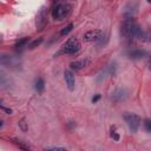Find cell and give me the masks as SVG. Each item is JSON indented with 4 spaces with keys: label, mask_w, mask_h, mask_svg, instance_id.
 <instances>
[{
    "label": "cell",
    "mask_w": 151,
    "mask_h": 151,
    "mask_svg": "<svg viewBox=\"0 0 151 151\" xmlns=\"http://www.w3.org/2000/svg\"><path fill=\"white\" fill-rule=\"evenodd\" d=\"M142 32L140 26L133 19H125L120 27V33L125 38H138L139 33Z\"/></svg>",
    "instance_id": "cell-1"
},
{
    "label": "cell",
    "mask_w": 151,
    "mask_h": 151,
    "mask_svg": "<svg viewBox=\"0 0 151 151\" xmlns=\"http://www.w3.org/2000/svg\"><path fill=\"white\" fill-rule=\"evenodd\" d=\"M124 119H125V122H126V124H127V126H129L131 132L134 133V132L138 131L139 125L142 123V119H140V117L138 114L132 113V112H125L124 113Z\"/></svg>",
    "instance_id": "cell-2"
},
{
    "label": "cell",
    "mask_w": 151,
    "mask_h": 151,
    "mask_svg": "<svg viewBox=\"0 0 151 151\" xmlns=\"http://www.w3.org/2000/svg\"><path fill=\"white\" fill-rule=\"evenodd\" d=\"M80 50V42L77 38H70L61 47V53L64 54H76Z\"/></svg>",
    "instance_id": "cell-3"
},
{
    "label": "cell",
    "mask_w": 151,
    "mask_h": 151,
    "mask_svg": "<svg viewBox=\"0 0 151 151\" xmlns=\"http://www.w3.org/2000/svg\"><path fill=\"white\" fill-rule=\"evenodd\" d=\"M139 9V4L136 0H131L123 7V17L125 19H133Z\"/></svg>",
    "instance_id": "cell-4"
},
{
    "label": "cell",
    "mask_w": 151,
    "mask_h": 151,
    "mask_svg": "<svg viewBox=\"0 0 151 151\" xmlns=\"http://www.w3.org/2000/svg\"><path fill=\"white\" fill-rule=\"evenodd\" d=\"M71 6L67 4H59L57 5L53 11H52V17L54 20H63L64 18H66L70 13Z\"/></svg>",
    "instance_id": "cell-5"
},
{
    "label": "cell",
    "mask_w": 151,
    "mask_h": 151,
    "mask_svg": "<svg viewBox=\"0 0 151 151\" xmlns=\"http://www.w3.org/2000/svg\"><path fill=\"white\" fill-rule=\"evenodd\" d=\"M35 25H37V29L38 31H42L46 25H47V15H46V7H41L37 14V19H35Z\"/></svg>",
    "instance_id": "cell-6"
},
{
    "label": "cell",
    "mask_w": 151,
    "mask_h": 151,
    "mask_svg": "<svg viewBox=\"0 0 151 151\" xmlns=\"http://www.w3.org/2000/svg\"><path fill=\"white\" fill-rule=\"evenodd\" d=\"M104 33L100 29H92L84 34V40L87 42H98L103 38Z\"/></svg>",
    "instance_id": "cell-7"
},
{
    "label": "cell",
    "mask_w": 151,
    "mask_h": 151,
    "mask_svg": "<svg viewBox=\"0 0 151 151\" xmlns=\"http://www.w3.org/2000/svg\"><path fill=\"white\" fill-rule=\"evenodd\" d=\"M127 96H129V92H127L126 88H124V87H118V88H116V90L111 93V99H112L113 101H116V103H119V101L125 100V99L127 98Z\"/></svg>",
    "instance_id": "cell-8"
},
{
    "label": "cell",
    "mask_w": 151,
    "mask_h": 151,
    "mask_svg": "<svg viewBox=\"0 0 151 151\" xmlns=\"http://www.w3.org/2000/svg\"><path fill=\"white\" fill-rule=\"evenodd\" d=\"M0 63H1V65L6 66V67H12V68L14 66H18V60L14 57L8 55V54H1Z\"/></svg>",
    "instance_id": "cell-9"
},
{
    "label": "cell",
    "mask_w": 151,
    "mask_h": 151,
    "mask_svg": "<svg viewBox=\"0 0 151 151\" xmlns=\"http://www.w3.org/2000/svg\"><path fill=\"white\" fill-rule=\"evenodd\" d=\"M64 78H65V81H66V86L70 91H73L74 87H76V78L72 73V71L70 70H66L64 72Z\"/></svg>",
    "instance_id": "cell-10"
},
{
    "label": "cell",
    "mask_w": 151,
    "mask_h": 151,
    "mask_svg": "<svg viewBox=\"0 0 151 151\" xmlns=\"http://www.w3.org/2000/svg\"><path fill=\"white\" fill-rule=\"evenodd\" d=\"M129 58L132 59V60H139V59H143L144 57L147 55V52L145 50H142V48H136V50H132L127 53Z\"/></svg>",
    "instance_id": "cell-11"
},
{
    "label": "cell",
    "mask_w": 151,
    "mask_h": 151,
    "mask_svg": "<svg viewBox=\"0 0 151 151\" xmlns=\"http://www.w3.org/2000/svg\"><path fill=\"white\" fill-rule=\"evenodd\" d=\"M87 63H88V60H86V59H80V60H76V61H72V63L70 64V67H71L72 70L79 71V70L84 68V67H85V66L87 65Z\"/></svg>",
    "instance_id": "cell-12"
},
{
    "label": "cell",
    "mask_w": 151,
    "mask_h": 151,
    "mask_svg": "<svg viewBox=\"0 0 151 151\" xmlns=\"http://www.w3.org/2000/svg\"><path fill=\"white\" fill-rule=\"evenodd\" d=\"M28 42H29V37H25V38L19 39V40L15 42L14 47H15V50H17V51H22L25 47H27Z\"/></svg>",
    "instance_id": "cell-13"
},
{
    "label": "cell",
    "mask_w": 151,
    "mask_h": 151,
    "mask_svg": "<svg viewBox=\"0 0 151 151\" xmlns=\"http://www.w3.org/2000/svg\"><path fill=\"white\" fill-rule=\"evenodd\" d=\"M0 84H1V87L6 88V90L9 88V86H11V80H9V78L6 77V74L4 72L0 73Z\"/></svg>",
    "instance_id": "cell-14"
},
{
    "label": "cell",
    "mask_w": 151,
    "mask_h": 151,
    "mask_svg": "<svg viewBox=\"0 0 151 151\" xmlns=\"http://www.w3.org/2000/svg\"><path fill=\"white\" fill-rule=\"evenodd\" d=\"M35 90L38 93H41L44 90H45V81L42 78H38L35 80Z\"/></svg>",
    "instance_id": "cell-15"
},
{
    "label": "cell",
    "mask_w": 151,
    "mask_h": 151,
    "mask_svg": "<svg viewBox=\"0 0 151 151\" xmlns=\"http://www.w3.org/2000/svg\"><path fill=\"white\" fill-rule=\"evenodd\" d=\"M73 27H74V24H73V22L68 24L67 26H65V27H64V28L60 31V34H61V35H66V34H68V33H70V32L73 29Z\"/></svg>",
    "instance_id": "cell-16"
},
{
    "label": "cell",
    "mask_w": 151,
    "mask_h": 151,
    "mask_svg": "<svg viewBox=\"0 0 151 151\" xmlns=\"http://www.w3.org/2000/svg\"><path fill=\"white\" fill-rule=\"evenodd\" d=\"M42 42V38H39V39H35V40H33L29 45H28V48H31V50H33V48H35V47H38L40 44Z\"/></svg>",
    "instance_id": "cell-17"
},
{
    "label": "cell",
    "mask_w": 151,
    "mask_h": 151,
    "mask_svg": "<svg viewBox=\"0 0 151 151\" xmlns=\"http://www.w3.org/2000/svg\"><path fill=\"white\" fill-rule=\"evenodd\" d=\"M144 127H145L146 131L151 132V120L150 119H145L144 120Z\"/></svg>",
    "instance_id": "cell-18"
},
{
    "label": "cell",
    "mask_w": 151,
    "mask_h": 151,
    "mask_svg": "<svg viewBox=\"0 0 151 151\" xmlns=\"http://www.w3.org/2000/svg\"><path fill=\"white\" fill-rule=\"evenodd\" d=\"M19 125H20V127H21L24 131H26V129H27V127H26V123H25V119H21V120L19 122Z\"/></svg>",
    "instance_id": "cell-19"
},
{
    "label": "cell",
    "mask_w": 151,
    "mask_h": 151,
    "mask_svg": "<svg viewBox=\"0 0 151 151\" xmlns=\"http://www.w3.org/2000/svg\"><path fill=\"white\" fill-rule=\"evenodd\" d=\"M111 137H112L114 140H119V134H118L117 132H114V131L111 132Z\"/></svg>",
    "instance_id": "cell-20"
},
{
    "label": "cell",
    "mask_w": 151,
    "mask_h": 151,
    "mask_svg": "<svg viewBox=\"0 0 151 151\" xmlns=\"http://www.w3.org/2000/svg\"><path fill=\"white\" fill-rule=\"evenodd\" d=\"M146 65H147V68L151 71V54L149 55V58H147V60H146Z\"/></svg>",
    "instance_id": "cell-21"
},
{
    "label": "cell",
    "mask_w": 151,
    "mask_h": 151,
    "mask_svg": "<svg viewBox=\"0 0 151 151\" xmlns=\"http://www.w3.org/2000/svg\"><path fill=\"white\" fill-rule=\"evenodd\" d=\"M46 150H65V147H60V146H53V147H46Z\"/></svg>",
    "instance_id": "cell-22"
},
{
    "label": "cell",
    "mask_w": 151,
    "mask_h": 151,
    "mask_svg": "<svg viewBox=\"0 0 151 151\" xmlns=\"http://www.w3.org/2000/svg\"><path fill=\"white\" fill-rule=\"evenodd\" d=\"M99 99H100V94H96V96L92 98V101H93V103H97Z\"/></svg>",
    "instance_id": "cell-23"
},
{
    "label": "cell",
    "mask_w": 151,
    "mask_h": 151,
    "mask_svg": "<svg viewBox=\"0 0 151 151\" xmlns=\"http://www.w3.org/2000/svg\"><path fill=\"white\" fill-rule=\"evenodd\" d=\"M1 109H2L5 112H7V114H12V110H11V109H6L5 106H1Z\"/></svg>",
    "instance_id": "cell-24"
}]
</instances>
